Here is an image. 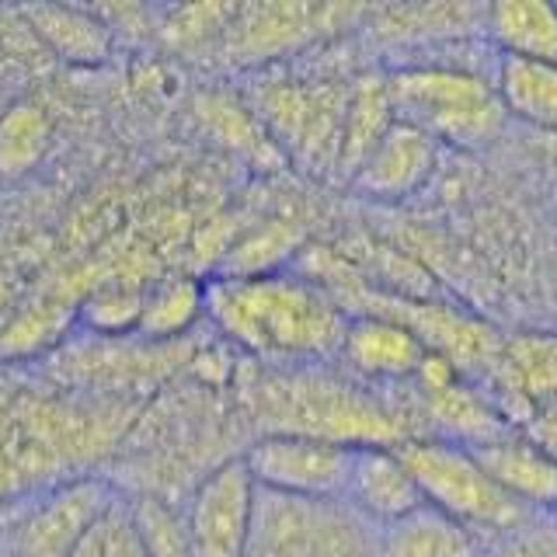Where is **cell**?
Masks as SVG:
<instances>
[{
	"instance_id": "cell-1",
	"label": "cell",
	"mask_w": 557,
	"mask_h": 557,
	"mask_svg": "<svg viewBox=\"0 0 557 557\" xmlns=\"http://www.w3.org/2000/svg\"><path fill=\"white\" fill-rule=\"evenodd\" d=\"M206 318L240 352L278 370L338 359L348 327L342 304L324 286L275 269L206 283Z\"/></svg>"
},
{
	"instance_id": "cell-2",
	"label": "cell",
	"mask_w": 557,
	"mask_h": 557,
	"mask_svg": "<svg viewBox=\"0 0 557 557\" xmlns=\"http://www.w3.org/2000/svg\"><path fill=\"white\" fill-rule=\"evenodd\" d=\"M255 411L269 432L313 435L338 446H400L414 440L405 414L370 387L310 370H278L255 387Z\"/></svg>"
},
{
	"instance_id": "cell-3",
	"label": "cell",
	"mask_w": 557,
	"mask_h": 557,
	"mask_svg": "<svg viewBox=\"0 0 557 557\" xmlns=\"http://www.w3.org/2000/svg\"><path fill=\"white\" fill-rule=\"evenodd\" d=\"M394 115L435 144L481 147L502 133V101L492 74L467 66L408 63L387 74Z\"/></svg>"
},
{
	"instance_id": "cell-4",
	"label": "cell",
	"mask_w": 557,
	"mask_h": 557,
	"mask_svg": "<svg viewBox=\"0 0 557 557\" xmlns=\"http://www.w3.org/2000/svg\"><path fill=\"white\" fill-rule=\"evenodd\" d=\"M397 449L422 487L425 505L463 522L467 530H474L484 540L509 536L530 516H536L502 492L474 457V449L446 440H422V435L400 443Z\"/></svg>"
},
{
	"instance_id": "cell-5",
	"label": "cell",
	"mask_w": 557,
	"mask_h": 557,
	"mask_svg": "<svg viewBox=\"0 0 557 557\" xmlns=\"http://www.w3.org/2000/svg\"><path fill=\"white\" fill-rule=\"evenodd\" d=\"M251 109L283 161L313 174L338 171L348 87L324 77H261L251 87Z\"/></svg>"
},
{
	"instance_id": "cell-6",
	"label": "cell",
	"mask_w": 557,
	"mask_h": 557,
	"mask_svg": "<svg viewBox=\"0 0 557 557\" xmlns=\"http://www.w3.org/2000/svg\"><path fill=\"white\" fill-rule=\"evenodd\" d=\"M376 530L342 498L261 492L248 557H373Z\"/></svg>"
},
{
	"instance_id": "cell-7",
	"label": "cell",
	"mask_w": 557,
	"mask_h": 557,
	"mask_svg": "<svg viewBox=\"0 0 557 557\" xmlns=\"http://www.w3.org/2000/svg\"><path fill=\"white\" fill-rule=\"evenodd\" d=\"M362 4H237L220 60L234 66H261L286 60L289 52L335 39V35L366 22Z\"/></svg>"
},
{
	"instance_id": "cell-8",
	"label": "cell",
	"mask_w": 557,
	"mask_h": 557,
	"mask_svg": "<svg viewBox=\"0 0 557 557\" xmlns=\"http://www.w3.org/2000/svg\"><path fill=\"white\" fill-rule=\"evenodd\" d=\"M261 492L296 495V498H342L352 446H338L313 435L265 432L244 453Z\"/></svg>"
},
{
	"instance_id": "cell-9",
	"label": "cell",
	"mask_w": 557,
	"mask_h": 557,
	"mask_svg": "<svg viewBox=\"0 0 557 557\" xmlns=\"http://www.w3.org/2000/svg\"><path fill=\"white\" fill-rule=\"evenodd\" d=\"M255 502L258 484L240 457L209 470L185 505L191 557H248Z\"/></svg>"
},
{
	"instance_id": "cell-10",
	"label": "cell",
	"mask_w": 557,
	"mask_h": 557,
	"mask_svg": "<svg viewBox=\"0 0 557 557\" xmlns=\"http://www.w3.org/2000/svg\"><path fill=\"white\" fill-rule=\"evenodd\" d=\"M119 498L98 478L70 481L14 522L8 557H66Z\"/></svg>"
},
{
	"instance_id": "cell-11",
	"label": "cell",
	"mask_w": 557,
	"mask_h": 557,
	"mask_svg": "<svg viewBox=\"0 0 557 557\" xmlns=\"http://www.w3.org/2000/svg\"><path fill=\"white\" fill-rule=\"evenodd\" d=\"M414 383H418V394L425 400L422 408L435 429V440L478 449L509 432L505 418L492 408V400L481 397L474 387H467L460 373L453 370L446 359L429 352L425 362L418 366Z\"/></svg>"
},
{
	"instance_id": "cell-12",
	"label": "cell",
	"mask_w": 557,
	"mask_h": 557,
	"mask_svg": "<svg viewBox=\"0 0 557 557\" xmlns=\"http://www.w3.org/2000/svg\"><path fill=\"white\" fill-rule=\"evenodd\" d=\"M342 502L373 530L391 527L425 505L422 487L397 446H352Z\"/></svg>"
},
{
	"instance_id": "cell-13",
	"label": "cell",
	"mask_w": 557,
	"mask_h": 557,
	"mask_svg": "<svg viewBox=\"0 0 557 557\" xmlns=\"http://www.w3.org/2000/svg\"><path fill=\"white\" fill-rule=\"evenodd\" d=\"M484 11L487 4H387L370 8L366 28L387 49L429 52L484 32Z\"/></svg>"
},
{
	"instance_id": "cell-14",
	"label": "cell",
	"mask_w": 557,
	"mask_h": 557,
	"mask_svg": "<svg viewBox=\"0 0 557 557\" xmlns=\"http://www.w3.org/2000/svg\"><path fill=\"white\" fill-rule=\"evenodd\" d=\"M435 164H440V144L397 119L348 185L366 199H405L432 178Z\"/></svg>"
},
{
	"instance_id": "cell-15",
	"label": "cell",
	"mask_w": 557,
	"mask_h": 557,
	"mask_svg": "<svg viewBox=\"0 0 557 557\" xmlns=\"http://www.w3.org/2000/svg\"><path fill=\"white\" fill-rule=\"evenodd\" d=\"M425 356V345L405 324L380 318V313H356V318H348L345 342L338 352L348 370L373 383L414 380Z\"/></svg>"
},
{
	"instance_id": "cell-16",
	"label": "cell",
	"mask_w": 557,
	"mask_h": 557,
	"mask_svg": "<svg viewBox=\"0 0 557 557\" xmlns=\"http://www.w3.org/2000/svg\"><path fill=\"white\" fill-rule=\"evenodd\" d=\"M481 467L505 495L516 498L530 512H554L557 509V457L533 440L505 432L498 440L474 449Z\"/></svg>"
},
{
	"instance_id": "cell-17",
	"label": "cell",
	"mask_w": 557,
	"mask_h": 557,
	"mask_svg": "<svg viewBox=\"0 0 557 557\" xmlns=\"http://www.w3.org/2000/svg\"><path fill=\"white\" fill-rule=\"evenodd\" d=\"M22 22L35 42H42L46 52H52L63 63L74 66H98L112 57L115 35L104 25V17L95 8L77 4H25L17 8Z\"/></svg>"
},
{
	"instance_id": "cell-18",
	"label": "cell",
	"mask_w": 557,
	"mask_h": 557,
	"mask_svg": "<svg viewBox=\"0 0 557 557\" xmlns=\"http://www.w3.org/2000/svg\"><path fill=\"white\" fill-rule=\"evenodd\" d=\"M487 540L432 505L376 530L373 557H484Z\"/></svg>"
},
{
	"instance_id": "cell-19",
	"label": "cell",
	"mask_w": 557,
	"mask_h": 557,
	"mask_svg": "<svg viewBox=\"0 0 557 557\" xmlns=\"http://www.w3.org/2000/svg\"><path fill=\"white\" fill-rule=\"evenodd\" d=\"M484 35L498 57L557 63V4H550V0H498V4H487Z\"/></svg>"
},
{
	"instance_id": "cell-20",
	"label": "cell",
	"mask_w": 557,
	"mask_h": 557,
	"mask_svg": "<svg viewBox=\"0 0 557 557\" xmlns=\"http://www.w3.org/2000/svg\"><path fill=\"white\" fill-rule=\"evenodd\" d=\"M397 122L391 104L387 77L362 74L348 84V104H345V126H342V150H338V171L345 182L356 178L366 157L373 153L387 129Z\"/></svg>"
},
{
	"instance_id": "cell-21",
	"label": "cell",
	"mask_w": 557,
	"mask_h": 557,
	"mask_svg": "<svg viewBox=\"0 0 557 557\" xmlns=\"http://www.w3.org/2000/svg\"><path fill=\"white\" fill-rule=\"evenodd\" d=\"M492 84L505 115L533 129L557 133V63L495 57Z\"/></svg>"
},
{
	"instance_id": "cell-22",
	"label": "cell",
	"mask_w": 557,
	"mask_h": 557,
	"mask_svg": "<svg viewBox=\"0 0 557 557\" xmlns=\"http://www.w3.org/2000/svg\"><path fill=\"white\" fill-rule=\"evenodd\" d=\"M191 115L199 119L202 133H209L220 147L248 157L255 164H278L283 153L272 144V136L261 126V119L248 101L223 91H202L191 101Z\"/></svg>"
},
{
	"instance_id": "cell-23",
	"label": "cell",
	"mask_w": 557,
	"mask_h": 557,
	"mask_svg": "<svg viewBox=\"0 0 557 557\" xmlns=\"http://www.w3.org/2000/svg\"><path fill=\"white\" fill-rule=\"evenodd\" d=\"M199 318H206V283L188 275H174L144 289V307H139L133 335L150 345L174 342L188 335Z\"/></svg>"
},
{
	"instance_id": "cell-24",
	"label": "cell",
	"mask_w": 557,
	"mask_h": 557,
	"mask_svg": "<svg viewBox=\"0 0 557 557\" xmlns=\"http://www.w3.org/2000/svg\"><path fill=\"white\" fill-rule=\"evenodd\" d=\"M52 115L35 98L11 101L0 112V178L17 182L46 161L52 147Z\"/></svg>"
},
{
	"instance_id": "cell-25",
	"label": "cell",
	"mask_w": 557,
	"mask_h": 557,
	"mask_svg": "<svg viewBox=\"0 0 557 557\" xmlns=\"http://www.w3.org/2000/svg\"><path fill=\"white\" fill-rule=\"evenodd\" d=\"M498 373L505 391L527 405H554L557 400V338H516L498 348Z\"/></svg>"
},
{
	"instance_id": "cell-26",
	"label": "cell",
	"mask_w": 557,
	"mask_h": 557,
	"mask_svg": "<svg viewBox=\"0 0 557 557\" xmlns=\"http://www.w3.org/2000/svg\"><path fill=\"white\" fill-rule=\"evenodd\" d=\"M126 505L129 527L147 557H191L185 509L161 495H133Z\"/></svg>"
},
{
	"instance_id": "cell-27",
	"label": "cell",
	"mask_w": 557,
	"mask_h": 557,
	"mask_svg": "<svg viewBox=\"0 0 557 557\" xmlns=\"http://www.w3.org/2000/svg\"><path fill=\"white\" fill-rule=\"evenodd\" d=\"M237 4H196V8H171L153 28L164 35L168 46L182 52H209L220 57V42L226 35Z\"/></svg>"
},
{
	"instance_id": "cell-28",
	"label": "cell",
	"mask_w": 557,
	"mask_h": 557,
	"mask_svg": "<svg viewBox=\"0 0 557 557\" xmlns=\"http://www.w3.org/2000/svg\"><path fill=\"white\" fill-rule=\"evenodd\" d=\"M139 307H144V289H129V286H101L87 296V304L81 307L87 327L95 335L104 338H119V335H133L136 321H139Z\"/></svg>"
},
{
	"instance_id": "cell-29",
	"label": "cell",
	"mask_w": 557,
	"mask_h": 557,
	"mask_svg": "<svg viewBox=\"0 0 557 557\" xmlns=\"http://www.w3.org/2000/svg\"><path fill=\"white\" fill-rule=\"evenodd\" d=\"M495 557H557V522L530 516L519 530L498 540Z\"/></svg>"
},
{
	"instance_id": "cell-30",
	"label": "cell",
	"mask_w": 557,
	"mask_h": 557,
	"mask_svg": "<svg viewBox=\"0 0 557 557\" xmlns=\"http://www.w3.org/2000/svg\"><path fill=\"white\" fill-rule=\"evenodd\" d=\"M104 557H147L129 527L126 505L122 502H115L109 519H104Z\"/></svg>"
},
{
	"instance_id": "cell-31",
	"label": "cell",
	"mask_w": 557,
	"mask_h": 557,
	"mask_svg": "<svg viewBox=\"0 0 557 557\" xmlns=\"http://www.w3.org/2000/svg\"><path fill=\"white\" fill-rule=\"evenodd\" d=\"M109 512H112V509H109ZM104 519H109V516H104ZM104 519H101L98 527H95L91 533H87L66 557H104Z\"/></svg>"
},
{
	"instance_id": "cell-32",
	"label": "cell",
	"mask_w": 557,
	"mask_h": 557,
	"mask_svg": "<svg viewBox=\"0 0 557 557\" xmlns=\"http://www.w3.org/2000/svg\"><path fill=\"white\" fill-rule=\"evenodd\" d=\"M550 519H554V522H557V509H554V512H550Z\"/></svg>"
},
{
	"instance_id": "cell-33",
	"label": "cell",
	"mask_w": 557,
	"mask_h": 557,
	"mask_svg": "<svg viewBox=\"0 0 557 557\" xmlns=\"http://www.w3.org/2000/svg\"><path fill=\"white\" fill-rule=\"evenodd\" d=\"M554 209H557V202H554Z\"/></svg>"
}]
</instances>
